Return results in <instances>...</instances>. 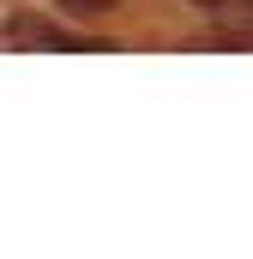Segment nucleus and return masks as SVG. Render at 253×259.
<instances>
[{
	"label": "nucleus",
	"instance_id": "nucleus-1",
	"mask_svg": "<svg viewBox=\"0 0 253 259\" xmlns=\"http://www.w3.org/2000/svg\"><path fill=\"white\" fill-rule=\"evenodd\" d=\"M6 36H18V49H97V42H78V36L55 30L49 18H30V12H18V18L6 24Z\"/></svg>",
	"mask_w": 253,
	"mask_h": 259
},
{
	"label": "nucleus",
	"instance_id": "nucleus-2",
	"mask_svg": "<svg viewBox=\"0 0 253 259\" xmlns=\"http://www.w3.org/2000/svg\"><path fill=\"white\" fill-rule=\"evenodd\" d=\"M61 12H72V18H97V12H115L121 0H55Z\"/></svg>",
	"mask_w": 253,
	"mask_h": 259
}]
</instances>
